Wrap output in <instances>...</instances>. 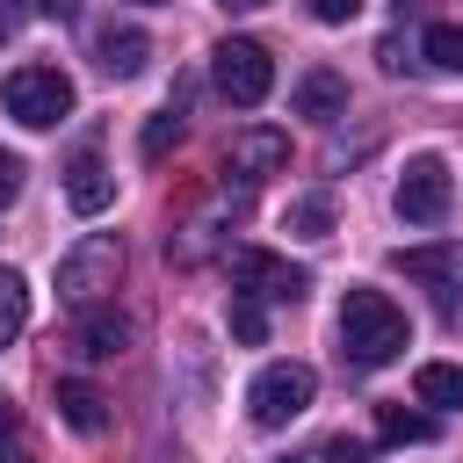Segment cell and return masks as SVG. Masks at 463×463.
<instances>
[{
	"instance_id": "obj_1",
	"label": "cell",
	"mask_w": 463,
	"mask_h": 463,
	"mask_svg": "<svg viewBox=\"0 0 463 463\" xmlns=\"http://www.w3.org/2000/svg\"><path fill=\"white\" fill-rule=\"evenodd\" d=\"M340 354L354 369H383L405 354V311L383 297V289H347L340 304Z\"/></svg>"
},
{
	"instance_id": "obj_2",
	"label": "cell",
	"mask_w": 463,
	"mask_h": 463,
	"mask_svg": "<svg viewBox=\"0 0 463 463\" xmlns=\"http://www.w3.org/2000/svg\"><path fill=\"white\" fill-rule=\"evenodd\" d=\"M116 282H123V239H116V232H87V239L58 260V297H65L72 311L109 304Z\"/></svg>"
},
{
	"instance_id": "obj_3",
	"label": "cell",
	"mask_w": 463,
	"mask_h": 463,
	"mask_svg": "<svg viewBox=\"0 0 463 463\" xmlns=\"http://www.w3.org/2000/svg\"><path fill=\"white\" fill-rule=\"evenodd\" d=\"M0 94H7V116L29 123V130H51V123L72 116V80L58 65H14Z\"/></svg>"
},
{
	"instance_id": "obj_4",
	"label": "cell",
	"mask_w": 463,
	"mask_h": 463,
	"mask_svg": "<svg viewBox=\"0 0 463 463\" xmlns=\"http://www.w3.org/2000/svg\"><path fill=\"white\" fill-rule=\"evenodd\" d=\"M210 72H217V94L239 101V109H260L268 87H275V58H268V43H253V36H224V43L210 51Z\"/></svg>"
},
{
	"instance_id": "obj_5",
	"label": "cell",
	"mask_w": 463,
	"mask_h": 463,
	"mask_svg": "<svg viewBox=\"0 0 463 463\" xmlns=\"http://www.w3.org/2000/svg\"><path fill=\"white\" fill-rule=\"evenodd\" d=\"M311 391H318V376L304 362H268L246 391V412H253V427H289L297 412H311Z\"/></svg>"
},
{
	"instance_id": "obj_6",
	"label": "cell",
	"mask_w": 463,
	"mask_h": 463,
	"mask_svg": "<svg viewBox=\"0 0 463 463\" xmlns=\"http://www.w3.org/2000/svg\"><path fill=\"white\" fill-rule=\"evenodd\" d=\"M224 268H232V289H239V297H260V304H297V297L311 289V275H304L297 260L268 253V246H239Z\"/></svg>"
},
{
	"instance_id": "obj_7",
	"label": "cell",
	"mask_w": 463,
	"mask_h": 463,
	"mask_svg": "<svg viewBox=\"0 0 463 463\" xmlns=\"http://www.w3.org/2000/svg\"><path fill=\"white\" fill-rule=\"evenodd\" d=\"M398 217L405 224H441L449 217V166L434 159V152H420V159H405V174H398Z\"/></svg>"
},
{
	"instance_id": "obj_8",
	"label": "cell",
	"mask_w": 463,
	"mask_h": 463,
	"mask_svg": "<svg viewBox=\"0 0 463 463\" xmlns=\"http://www.w3.org/2000/svg\"><path fill=\"white\" fill-rule=\"evenodd\" d=\"M282 159H289V137H282V130H268V123H253V130H239V137L224 145V174H232L239 188H253V181L282 174Z\"/></svg>"
},
{
	"instance_id": "obj_9",
	"label": "cell",
	"mask_w": 463,
	"mask_h": 463,
	"mask_svg": "<svg viewBox=\"0 0 463 463\" xmlns=\"http://www.w3.org/2000/svg\"><path fill=\"white\" fill-rule=\"evenodd\" d=\"M391 268H398V275H412V282H427V289H434V304L449 311V304H456V282H463V246H398V253H391Z\"/></svg>"
},
{
	"instance_id": "obj_10",
	"label": "cell",
	"mask_w": 463,
	"mask_h": 463,
	"mask_svg": "<svg viewBox=\"0 0 463 463\" xmlns=\"http://www.w3.org/2000/svg\"><path fill=\"white\" fill-rule=\"evenodd\" d=\"M289 116H304V123H333V116H347V80L326 72V65H311V72L289 87Z\"/></svg>"
},
{
	"instance_id": "obj_11",
	"label": "cell",
	"mask_w": 463,
	"mask_h": 463,
	"mask_svg": "<svg viewBox=\"0 0 463 463\" xmlns=\"http://www.w3.org/2000/svg\"><path fill=\"white\" fill-rule=\"evenodd\" d=\"M65 203H72L80 217H101V210L116 203V174L101 166V152H80V159L65 166Z\"/></svg>"
},
{
	"instance_id": "obj_12",
	"label": "cell",
	"mask_w": 463,
	"mask_h": 463,
	"mask_svg": "<svg viewBox=\"0 0 463 463\" xmlns=\"http://www.w3.org/2000/svg\"><path fill=\"white\" fill-rule=\"evenodd\" d=\"M130 347V318L123 311H80V333H72V354H87V362H109V354H123Z\"/></svg>"
},
{
	"instance_id": "obj_13",
	"label": "cell",
	"mask_w": 463,
	"mask_h": 463,
	"mask_svg": "<svg viewBox=\"0 0 463 463\" xmlns=\"http://www.w3.org/2000/svg\"><path fill=\"white\" fill-rule=\"evenodd\" d=\"M94 58H101L109 80H137L145 58H152V43H145V29H116V22H109V29L94 36Z\"/></svg>"
},
{
	"instance_id": "obj_14",
	"label": "cell",
	"mask_w": 463,
	"mask_h": 463,
	"mask_svg": "<svg viewBox=\"0 0 463 463\" xmlns=\"http://www.w3.org/2000/svg\"><path fill=\"white\" fill-rule=\"evenodd\" d=\"M58 420H65L72 434H101V427H109V398H101L94 383L65 376V383H58Z\"/></svg>"
},
{
	"instance_id": "obj_15",
	"label": "cell",
	"mask_w": 463,
	"mask_h": 463,
	"mask_svg": "<svg viewBox=\"0 0 463 463\" xmlns=\"http://www.w3.org/2000/svg\"><path fill=\"white\" fill-rule=\"evenodd\" d=\"M412 398H420V405H441V412L463 405V369H456V362H420V369H412Z\"/></svg>"
},
{
	"instance_id": "obj_16",
	"label": "cell",
	"mask_w": 463,
	"mask_h": 463,
	"mask_svg": "<svg viewBox=\"0 0 463 463\" xmlns=\"http://www.w3.org/2000/svg\"><path fill=\"white\" fill-rule=\"evenodd\" d=\"M376 434L391 449H405V441H434V420L427 412H405V405H376Z\"/></svg>"
},
{
	"instance_id": "obj_17",
	"label": "cell",
	"mask_w": 463,
	"mask_h": 463,
	"mask_svg": "<svg viewBox=\"0 0 463 463\" xmlns=\"http://www.w3.org/2000/svg\"><path fill=\"white\" fill-rule=\"evenodd\" d=\"M420 58H427L434 72H463V29H456V22H434V29L420 36Z\"/></svg>"
},
{
	"instance_id": "obj_18",
	"label": "cell",
	"mask_w": 463,
	"mask_h": 463,
	"mask_svg": "<svg viewBox=\"0 0 463 463\" xmlns=\"http://www.w3.org/2000/svg\"><path fill=\"white\" fill-rule=\"evenodd\" d=\"M282 224H289L297 239H326V232H333V195H297Z\"/></svg>"
},
{
	"instance_id": "obj_19",
	"label": "cell",
	"mask_w": 463,
	"mask_h": 463,
	"mask_svg": "<svg viewBox=\"0 0 463 463\" xmlns=\"http://www.w3.org/2000/svg\"><path fill=\"white\" fill-rule=\"evenodd\" d=\"M22 326H29V289H22L14 268H0V347H7Z\"/></svg>"
},
{
	"instance_id": "obj_20",
	"label": "cell",
	"mask_w": 463,
	"mask_h": 463,
	"mask_svg": "<svg viewBox=\"0 0 463 463\" xmlns=\"http://www.w3.org/2000/svg\"><path fill=\"white\" fill-rule=\"evenodd\" d=\"M232 340H239V347H260V340H268V304H260V297H239V289H232Z\"/></svg>"
},
{
	"instance_id": "obj_21",
	"label": "cell",
	"mask_w": 463,
	"mask_h": 463,
	"mask_svg": "<svg viewBox=\"0 0 463 463\" xmlns=\"http://www.w3.org/2000/svg\"><path fill=\"white\" fill-rule=\"evenodd\" d=\"M174 145H181V109H159V116L145 123V137H137V152H145V159L159 166V159H166Z\"/></svg>"
},
{
	"instance_id": "obj_22",
	"label": "cell",
	"mask_w": 463,
	"mask_h": 463,
	"mask_svg": "<svg viewBox=\"0 0 463 463\" xmlns=\"http://www.w3.org/2000/svg\"><path fill=\"white\" fill-rule=\"evenodd\" d=\"M311 14L340 29V22H354V14H362V0H311Z\"/></svg>"
},
{
	"instance_id": "obj_23",
	"label": "cell",
	"mask_w": 463,
	"mask_h": 463,
	"mask_svg": "<svg viewBox=\"0 0 463 463\" xmlns=\"http://www.w3.org/2000/svg\"><path fill=\"white\" fill-rule=\"evenodd\" d=\"M14 195H22V159H14V152H0V210H7Z\"/></svg>"
},
{
	"instance_id": "obj_24",
	"label": "cell",
	"mask_w": 463,
	"mask_h": 463,
	"mask_svg": "<svg viewBox=\"0 0 463 463\" xmlns=\"http://www.w3.org/2000/svg\"><path fill=\"white\" fill-rule=\"evenodd\" d=\"M326 456H333V463H369V441H347V434H340V441H326Z\"/></svg>"
},
{
	"instance_id": "obj_25",
	"label": "cell",
	"mask_w": 463,
	"mask_h": 463,
	"mask_svg": "<svg viewBox=\"0 0 463 463\" xmlns=\"http://www.w3.org/2000/svg\"><path fill=\"white\" fill-rule=\"evenodd\" d=\"M376 65H383V72H405V43L383 36V43H376Z\"/></svg>"
},
{
	"instance_id": "obj_26",
	"label": "cell",
	"mask_w": 463,
	"mask_h": 463,
	"mask_svg": "<svg viewBox=\"0 0 463 463\" xmlns=\"http://www.w3.org/2000/svg\"><path fill=\"white\" fill-rule=\"evenodd\" d=\"M14 434H22V412H14L7 398H0V441H14Z\"/></svg>"
},
{
	"instance_id": "obj_27",
	"label": "cell",
	"mask_w": 463,
	"mask_h": 463,
	"mask_svg": "<svg viewBox=\"0 0 463 463\" xmlns=\"http://www.w3.org/2000/svg\"><path fill=\"white\" fill-rule=\"evenodd\" d=\"M36 14H51V22H72V0H36Z\"/></svg>"
},
{
	"instance_id": "obj_28",
	"label": "cell",
	"mask_w": 463,
	"mask_h": 463,
	"mask_svg": "<svg viewBox=\"0 0 463 463\" xmlns=\"http://www.w3.org/2000/svg\"><path fill=\"white\" fill-rule=\"evenodd\" d=\"M282 463H333L326 449H297V456H282Z\"/></svg>"
},
{
	"instance_id": "obj_29",
	"label": "cell",
	"mask_w": 463,
	"mask_h": 463,
	"mask_svg": "<svg viewBox=\"0 0 463 463\" xmlns=\"http://www.w3.org/2000/svg\"><path fill=\"white\" fill-rule=\"evenodd\" d=\"M7 29H14V7H7V0H0V43H7Z\"/></svg>"
},
{
	"instance_id": "obj_30",
	"label": "cell",
	"mask_w": 463,
	"mask_h": 463,
	"mask_svg": "<svg viewBox=\"0 0 463 463\" xmlns=\"http://www.w3.org/2000/svg\"><path fill=\"white\" fill-rule=\"evenodd\" d=\"M217 7H260V0H217Z\"/></svg>"
},
{
	"instance_id": "obj_31",
	"label": "cell",
	"mask_w": 463,
	"mask_h": 463,
	"mask_svg": "<svg viewBox=\"0 0 463 463\" xmlns=\"http://www.w3.org/2000/svg\"><path fill=\"white\" fill-rule=\"evenodd\" d=\"M145 7H159V0H145Z\"/></svg>"
}]
</instances>
